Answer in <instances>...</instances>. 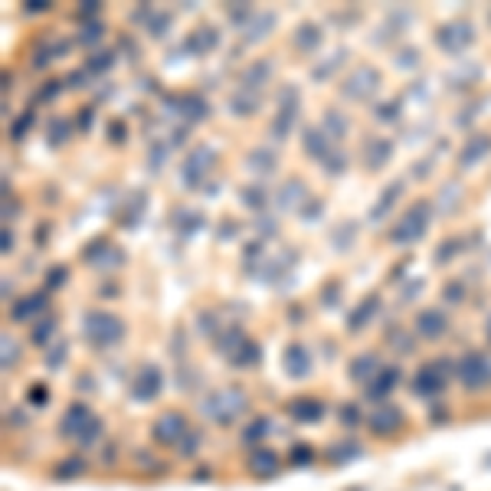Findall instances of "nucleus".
<instances>
[{
  "mask_svg": "<svg viewBox=\"0 0 491 491\" xmlns=\"http://www.w3.org/2000/svg\"><path fill=\"white\" fill-rule=\"evenodd\" d=\"M102 433V423H98V416L92 409L85 407V403H72V407L63 413V435L72 439L79 445H92Z\"/></svg>",
  "mask_w": 491,
  "mask_h": 491,
  "instance_id": "obj_1",
  "label": "nucleus"
},
{
  "mask_svg": "<svg viewBox=\"0 0 491 491\" xmlns=\"http://www.w3.org/2000/svg\"><path fill=\"white\" fill-rule=\"evenodd\" d=\"M85 338L92 340V347L105 350V347H115L118 340L125 338V324L118 314H108V312H89L82 321Z\"/></svg>",
  "mask_w": 491,
  "mask_h": 491,
  "instance_id": "obj_2",
  "label": "nucleus"
},
{
  "mask_svg": "<svg viewBox=\"0 0 491 491\" xmlns=\"http://www.w3.org/2000/svg\"><path fill=\"white\" fill-rule=\"evenodd\" d=\"M429 217H433V203H429V200H416L413 207L407 210V217H403L397 227H393L390 239H393L397 246H407V243L423 239L426 227H429Z\"/></svg>",
  "mask_w": 491,
  "mask_h": 491,
  "instance_id": "obj_3",
  "label": "nucleus"
},
{
  "mask_svg": "<svg viewBox=\"0 0 491 491\" xmlns=\"http://www.w3.org/2000/svg\"><path fill=\"white\" fill-rule=\"evenodd\" d=\"M455 374H459V380H462L465 387H472V390L485 387V383H491V357H485L482 350H468V354H462Z\"/></svg>",
  "mask_w": 491,
  "mask_h": 491,
  "instance_id": "obj_4",
  "label": "nucleus"
},
{
  "mask_svg": "<svg viewBox=\"0 0 491 491\" xmlns=\"http://www.w3.org/2000/svg\"><path fill=\"white\" fill-rule=\"evenodd\" d=\"M219 350H223V354L236 364V367H246V364H255V360H259V347H255V340L243 338V331H239V328L227 331V334L219 338Z\"/></svg>",
  "mask_w": 491,
  "mask_h": 491,
  "instance_id": "obj_5",
  "label": "nucleus"
},
{
  "mask_svg": "<svg viewBox=\"0 0 491 491\" xmlns=\"http://www.w3.org/2000/svg\"><path fill=\"white\" fill-rule=\"evenodd\" d=\"M246 407V397L243 390H223V393H213V397L207 400V413L217 419L219 426H229L233 419H236V413H243Z\"/></svg>",
  "mask_w": 491,
  "mask_h": 491,
  "instance_id": "obj_6",
  "label": "nucleus"
},
{
  "mask_svg": "<svg viewBox=\"0 0 491 491\" xmlns=\"http://www.w3.org/2000/svg\"><path fill=\"white\" fill-rule=\"evenodd\" d=\"M380 85V72L374 66H357L354 72H350V79L344 82V95L347 98H354V102H360V98H370V95L377 92Z\"/></svg>",
  "mask_w": 491,
  "mask_h": 491,
  "instance_id": "obj_7",
  "label": "nucleus"
},
{
  "mask_svg": "<svg viewBox=\"0 0 491 491\" xmlns=\"http://www.w3.org/2000/svg\"><path fill=\"white\" fill-rule=\"evenodd\" d=\"M187 419H184V413H164L158 416V423H154V439L161 445H180L184 439H187Z\"/></svg>",
  "mask_w": 491,
  "mask_h": 491,
  "instance_id": "obj_8",
  "label": "nucleus"
},
{
  "mask_svg": "<svg viewBox=\"0 0 491 491\" xmlns=\"http://www.w3.org/2000/svg\"><path fill=\"white\" fill-rule=\"evenodd\" d=\"M413 390L419 397H439L445 390V370L442 364H423V367L416 370V380H413Z\"/></svg>",
  "mask_w": 491,
  "mask_h": 491,
  "instance_id": "obj_9",
  "label": "nucleus"
},
{
  "mask_svg": "<svg viewBox=\"0 0 491 491\" xmlns=\"http://www.w3.org/2000/svg\"><path fill=\"white\" fill-rule=\"evenodd\" d=\"M210 167H213V151L200 144L197 151H193L187 161H184V184H187L190 190H197L200 184H203V177H207Z\"/></svg>",
  "mask_w": 491,
  "mask_h": 491,
  "instance_id": "obj_10",
  "label": "nucleus"
},
{
  "mask_svg": "<svg viewBox=\"0 0 491 491\" xmlns=\"http://www.w3.org/2000/svg\"><path fill=\"white\" fill-rule=\"evenodd\" d=\"M164 387V377H161V370L154 367V364H148V367L138 370V377H134L132 383V397L134 400H158V393H161Z\"/></svg>",
  "mask_w": 491,
  "mask_h": 491,
  "instance_id": "obj_11",
  "label": "nucleus"
},
{
  "mask_svg": "<svg viewBox=\"0 0 491 491\" xmlns=\"http://www.w3.org/2000/svg\"><path fill=\"white\" fill-rule=\"evenodd\" d=\"M282 367L288 370V377H308L312 374V354H308V347L305 344H288L282 354Z\"/></svg>",
  "mask_w": 491,
  "mask_h": 491,
  "instance_id": "obj_12",
  "label": "nucleus"
},
{
  "mask_svg": "<svg viewBox=\"0 0 491 491\" xmlns=\"http://www.w3.org/2000/svg\"><path fill=\"white\" fill-rule=\"evenodd\" d=\"M435 39H439V46L449 49V53H462V49L475 39V33H472L468 23H449V27L439 30V37Z\"/></svg>",
  "mask_w": 491,
  "mask_h": 491,
  "instance_id": "obj_13",
  "label": "nucleus"
},
{
  "mask_svg": "<svg viewBox=\"0 0 491 491\" xmlns=\"http://www.w3.org/2000/svg\"><path fill=\"white\" fill-rule=\"evenodd\" d=\"M370 429H374V435H393L403 429V413H400L397 407H380L377 413H374V419H370Z\"/></svg>",
  "mask_w": 491,
  "mask_h": 491,
  "instance_id": "obj_14",
  "label": "nucleus"
},
{
  "mask_svg": "<svg viewBox=\"0 0 491 491\" xmlns=\"http://www.w3.org/2000/svg\"><path fill=\"white\" fill-rule=\"evenodd\" d=\"M416 331H419L423 338L435 340V338H442L445 331H449V318H445L442 312H433V308H426V312H419V318H416Z\"/></svg>",
  "mask_w": 491,
  "mask_h": 491,
  "instance_id": "obj_15",
  "label": "nucleus"
},
{
  "mask_svg": "<svg viewBox=\"0 0 491 491\" xmlns=\"http://www.w3.org/2000/svg\"><path fill=\"white\" fill-rule=\"evenodd\" d=\"M397 383H400V370H397V367H383L377 377L370 380L367 397H370V400H380V403H383V400L390 397V390L397 387Z\"/></svg>",
  "mask_w": 491,
  "mask_h": 491,
  "instance_id": "obj_16",
  "label": "nucleus"
},
{
  "mask_svg": "<svg viewBox=\"0 0 491 491\" xmlns=\"http://www.w3.org/2000/svg\"><path fill=\"white\" fill-rule=\"evenodd\" d=\"M249 468H253V475H262V478H269V475H275V468H279V455H275V449H253L249 452Z\"/></svg>",
  "mask_w": 491,
  "mask_h": 491,
  "instance_id": "obj_17",
  "label": "nucleus"
},
{
  "mask_svg": "<svg viewBox=\"0 0 491 491\" xmlns=\"http://www.w3.org/2000/svg\"><path fill=\"white\" fill-rule=\"evenodd\" d=\"M488 151H491V138L488 134H475L472 141L462 148V154H459V164H462V167H472V164H478Z\"/></svg>",
  "mask_w": 491,
  "mask_h": 491,
  "instance_id": "obj_18",
  "label": "nucleus"
},
{
  "mask_svg": "<svg viewBox=\"0 0 491 491\" xmlns=\"http://www.w3.org/2000/svg\"><path fill=\"white\" fill-rule=\"evenodd\" d=\"M85 255H89V259H92L98 269H115V265L125 259V255L118 253V249H112V246L105 243V239H102V243H95V249H89Z\"/></svg>",
  "mask_w": 491,
  "mask_h": 491,
  "instance_id": "obj_19",
  "label": "nucleus"
},
{
  "mask_svg": "<svg viewBox=\"0 0 491 491\" xmlns=\"http://www.w3.org/2000/svg\"><path fill=\"white\" fill-rule=\"evenodd\" d=\"M46 305V295L43 292H37V295H30V298H20L17 305H13V321H30L33 314H39V308Z\"/></svg>",
  "mask_w": 491,
  "mask_h": 491,
  "instance_id": "obj_20",
  "label": "nucleus"
},
{
  "mask_svg": "<svg viewBox=\"0 0 491 491\" xmlns=\"http://www.w3.org/2000/svg\"><path fill=\"white\" fill-rule=\"evenodd\" d=\"M295 92L292 89H285V105H282V112H279V122L272 125V132H275V138H285L288 134V128H292V122H295Z\"/></svg>",
  "mask_w": 491,
  "mask_h": 491,
  "instance_id": "obj_21",
  "label": "nucleus"
},
{
  "mask_svg": "<svg viewBox=\"0 0 491 491\" xmlns=\"http://www.w3.org/2000/svg\"><path fill=\"white\" fill-rule=\"evenodd\" d=\"M377 308H380V298H377V295H367V298L360 302V308H357V312L350 314L347 328H350V331H360V328H364V324L370 321V314L377 312Z\"/></svg>",
  "mask_w": 491,
  "mask_h": 491,
  "instance_id": "obj_22",
  "label": "nucleus"
},
{
  "mask_svg": "<svg viewBox=\"0 0 491 491\" xmlns=\"http://www.w3.org/2000/svg\"><path fill=\"white\" fill-rule=\"evenodd\" d=\"M390 154H393V144H390V141H380V138L367 141V164H370L374 170L383 167V164L390 161Z\"/></svg>",
  "mask_w": 491,
  "mask_h": 491,
  "instance_id": "obj_23",
  "label": "nucleus"
},
{
  "mask_svg": "<svg viewBox=\"0 0 491 491\" xmlns=\"http://www.w3.org/2000/svg\"><path fill=\"white\" fill-rule=\"evenodd\" d=\"M377 370H380V360L374 357V354H360V357L350 364V377L354 380H370Z\"/></svg>",
  "mask_w": 491,
  "mask_h": 491,
  "instance_id": "obj_24",
  "label": "nucleus"
},
{
  "mask_svg": "<svg viewBox=\"0 0 491 491\" xmlns=\"http://www.w3.org/2000/svg\"><path fill=\"white\" fill-rule=\"evenodd\" d=\"M400 190H403V184H390L387 187V193H383V197L377 200V203H374V210H370V219H383L387 217V210L393 207V203H397V197H400Z\"/></svg>",
  "mask_w": 491,
  "mask_h": 491,
  "instance_id": "obj_25",
  "label": "nucleus"
},
{
  "mask_svg": "<svg viewBox=\"0 0 491 491\" xmlns=\"http://www.w3.org/2000/svg\"><path fill=\"white\" fill-rule=\"evenodd\" d=\"M305 151L312 154V158H328V134H321V132H314V128H308L305 132Z\"/></svg>",
  "mask_w": 491,
  "mask_h": 491,
  "instance_id": "obj_26",
  "label": "nucleus"
},
{
  "mask_svg": "<svg viewBox=\"0 0 491 491\" xmlns=\"http://www.w3.org/2000/svg\"><path fill=\"white\" fill-rule=\"evenodd\" d=\"M249 167L259 170V174H269V170H275V154L265 151V148H259V151L249 154Z\"/></svg>",
  "mask_w": 491,
  "mask_h": 491,
  "instance_id": "obj_27",
  "label": "nucleus"
},
{
  "mask_svg": "<svg viewBox=\"0 0 491 491\" xmlns=\"http://www.w3.org/2000/svg\"><path fill=\"white\" fill-rule=\"evenodd\" d=\"M269 72H272V66H269V63H255V66L243 76V85H246V89H249V85H253V89H259V85L269 79Z\"/></svg>",
  "mask_w": 491,
  "mask_h": 491,
  "instance_id": "obj_28",
  "label": "nucleus"
},
{
  "mask_svg": "<svg viewBox=\"0 0 491 491\" xmlns=\"http://www.w3.org/2000/svg\"><path fill=\"white\" fill-rule=\"evenodd\" d=\"M324 128H328L331 138H344V134H347V118L340 112H328L324 115Z\"/></svg>",
  "mask_w": 491,
  "mask_h": 491,
  "instance_id": "obj_29",
  "label": "nucleus"
},
{
  "mask_svg": "<svg viewBox=\"0 0 491 491\" xmlns=\"http://www.w3.org/2000/svg\"><path fill=\"white\" fill-rule=\"evenodd\" d=\"M292 413L298 416V419H321L324 407H321V403H314V400H305V403H295Z\"/></svg>",
  "mask_w": 491,
  "mask_h": 491,
  "instance_id": "obj_30",
  "label": "nucleus"
},
{
  "mask_svg": "<svg viewBox=\"0 0 491 491\" xmlns=\"http://www.w3.org/2000/svg\"><path fill=\"white\" fill-rule=\"evenodd\" d=\"M318 39H321V33L312 27V23H305V27H298V37H295V43L305 49H314L318 46Z\"/></svg>",
  "mask_w": 491,
  "mask_h": 491,
  "instance_id": "obj_31",
  "label": "nucleus"
},
{
  "mask_svg": "<svg viewBox=\"0 0 491 491\" xmlns=\"http://www.w3.org/2000/svg\"><path fill=\"white\" fill-rule=\"evenodd\" d=\"M53 328H56V321H53V318H46V321L43 324H37V328H33V344H46L49 340V334H53Z\"/></svg>",
  "mask_w": 491,
  "mask_h": 491,
  "instance_id": "obj_32",
  "label": "nucleus"
},
{
  "mask_svg": "<svg viewBox=\"0 0 491 491\" xmlns=\"http://www.w3.org/2000/svg\"><path fill=\"white\" fill-rule=\"evenodd\" d=\"M269 433V419H255V426H246L243 439L249 442V439H262V435Z\"/></svg>",
  "mask_w": 491,
  "mask_h": 491,
  "instance_id": "obj_33",
  "label": "nucleus"
},
{
  "mask_svg": "<svg viewBox=\"0 0 491 491\" xmlns=\"http://www.w3.org/2000/svg\"><path fill=\"white\" fill-rule=\"evenodd\" d=\"M17 340H10V338H4V367L10 370V360H17V347H13Z\"/></svg>",
  "mask_w": 491,
  "mask_h": 491,
  "instance_id": "obj_34",
  "label": "nucleus"
},
{
  "mask_svg": "<svg viewBox=\"0 0 491 491\" xmlns=\"http://www.w3.org/2000/svg\"><path fill=\"white\" fill-rule=\"evenodd\" d=\"M340 419H344V426H357L360 423L357 407H344V409H340Z\"/></svg>",
  "mask_w": 491,
  "mask_h": 491,
  "instance_id": "obj_35",
  "label": "nucleus"
},
{
  "mask_svg": "<svg viewBox=\"0 0 491 491\" xmlns=\"http://www.w3.org/2000/svg\"><path fill=\"white\" fill-rule=\"evenodd\" d=\"M112 66V53H98V59H89V69H108Z\"/></svg>",
  "mask_w": 491,
  "mask_h": 491,
  "instance_id": "obj_36",
  "label": "nucleus"
},
{
  "mask_svg": "<svg viewBox=\"0 0 491 491\" xmlns=\"http://www.w3.org/2000/svg\"><path fill=\"white\" fill-rule=\"evenodd\" d=\"M30 403L43 407V403H46V387H33V390H30Z\"/></svg>",
  "mask_w": 491,
  "mask_h": 491,
  "instance_id": "obj_37",
  "label": "nucleus"
},
{
  "mask_svg": "<svg viewBox=\"0 0 491 491\" xmlns=\"http://www.w3.org/2000/svg\"><path fill=\"white\" fill-rule=\"evenodd\" d=\"M63 354H66V344H56V350H49L46 364H49V367H56V364H59V357H63Z\"/></svg>",
  "mask_w": 491,
  "mask_h": 491,
  "instance_id": "obj_38",
  "label": "nucleus"
},
{
  "mask_svg": "<svg viewBox=\"0 0 491 491\" xmlns=\"http://www.w3.org/2000/svg\"><path fill=\"white\" fill-rule=\"evenodd\" d=\"M298 452L292 455V462H312V452H308V445H295Z\"/></svg>",
  "mask_w": 491,
  "mask_h": 491,
  "instance_id": "obj_39",
  "label": "nucleus"
},
{
  "mask_svg": "<svg viewBox=\"0 0 491 491\" xmlns=\"http://www.w3.org/2000/svg\"><path fill=\"white\" fill-rule=\"evenodd\" d=\"M377 118H397V105H383V112H377Z\"/></svg>",
  "mask_w": 491,
  "mask_h": 491,
  "instance_id": "obj_40",
  "label": "nucleus"
},
{
  "mask_svg": "<svg viewBox=\"0 0 491 491\" xmlns=\"http://www.w3.org/2000/svg\"><path fill=\"white\" fill-rule=\"evenodd\" d=\"M445 298H462V285H449V288H445Z\"/></svg>",
  "mask_w": 491,
  "mask_h": 491,
  "instance_id": "obj_41",
  "label": "nucleus"
},
{
  "mask_svg": "<svg viewBox=\"0 0 491 491\" xmlns=\"http://www.w3.org/2000/svg\"><path fill=\"white\" fill-rule=\"evenodd\" d=\"M63 141V122H53V144Z\"/></svg>",
  "mask_w": 491,
  "mask_h": 491,
  "instance_id": "obj_42",
  "label": "nucleus"
},
{
  "mask_svg": "<svg viewBox=\"0 0 491 491\" xmlns=\"http://www.w3.org/2000/svg\"><path fill=\"white\" fill-rule=\"evenodd\" d=\"M485 334H488V340H491V318H488V324H485Z\"/></svg>",
  "mask_w": 491,
  "mask_h": 491,
  "instance_id": "obj_43",
  "label": "nucleus"
}]
</instances>
